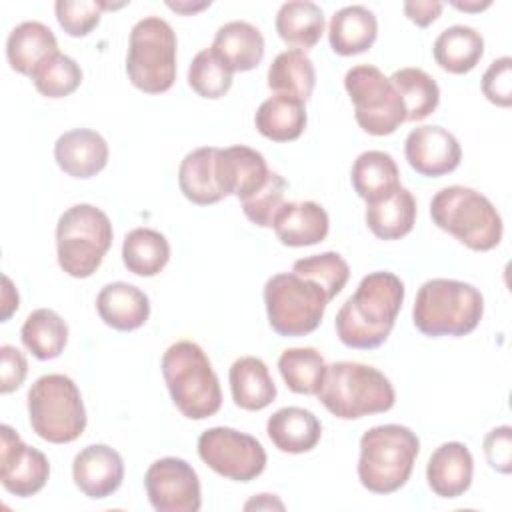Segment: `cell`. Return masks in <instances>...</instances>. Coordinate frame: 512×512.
Masks as SVG:
<instances>
[{"label": "cell", "mask_w": 512, "mask_h": 512, "mask_svg": "<svg viewBox=\"0 0 512 512\" xmlns=\"http://www.w3.org/2000/svg\"><path fill=\"white\" fill-rule=\"evenodd\" d=\"M404 282L386 270L364 276L356 292L336 312L338 340L356 350H372L386 342L404 302Z\"/></svg>", "instance_id": "obj_1"}, {"label": "cell", "mask_w": 512, "mask_h": 512, "mask_svg": "<svg viewBox=\"0 0 512 512\" xmlns=\"http://www.w3.org/2000/svg\"><path fill=\"white\" fill-rule=\"evenodd\" d=\"M484 296L468 282L452 278L426 280L412 308L414 326L430 338L466 336L480 324Z\"/></svg>", "instance_id": "obj_2"}, {"label": "cell", "mask_w": 512, "mask_h": 512, "mask_svg": "<svg viewBox=\"0 0 512 512\" xmlns=\"http://www.w3.org/2000/svg\"><path fill=\"white\" fill-rule=\"evenodd\" d=\"M162 376L174 406L190 420L214 416L222 406L218 376L206 352L192 340H178L162 356Z\"/></svg>", "instance_id": "obj_3"}, {"label": "cell", "mask_w": 512, "mask_h": 512, "mask_svg": "<svg viewBox=\"0 0 512 512\" xmlns=\"http://www.w3.org/2000/svg\"><path fill=\"white\" fill-rule=\"evenodd\" d=\"M316 396L324 408L340 420L382 414L396 402V392L388 376L374 366L350 360L326 366V374Z\"/></svg>", "instance_id": "obj_4"}, {"label": "cell", "mask_w": 512, "mask_h": 512, "mask_svg": "<svg viewBox=\"0 0 512 512\" xmlns=\"http://www.w3.org/2000/svg\"><path fill=\"white\" fill-rule=\"evenodd\" d=\"M418 452L420 440L406 426L382 424L366 430L360 438V484L374 494L400 490L412 474Z\"/></svg>", "instance_id": "obj_5"}, {"label": "cell", "mask_w": 512, "mask_h": 512, "mask_svg": "<svg viewBox=\"0 0 512 512\" xmlns=\"http://www.w3.org/2000/svg\"><path fill=\"white\" fill-rule=\"evenodd\" d=\"M432 222L476 252H488L502 240V216L494 204L474 188L446 186L430 200Z\"/></svg>", "instance_id": "obj_6"}, {"label": "cell", "mask_w": 512, "mask_h": 512, "mask_svg": "<svg viewBox=\"0 0 512 512\" xmlns=\"http://www.w3.org/2000/svg\"><path fill=\"white\" fill-rule=\"evenodd\" d=\"M112 222L92 204H74L56 224V256L72 278L92 276L112 246Z\"/></svg>", "instance_id": "obj_7"}, {"label": "cell", "mask_w": 512, "mask_h": 512, "mask_svg": "<svg viewBox=\"0 0 512 512\" xmlns=\"http://www.w3.org/2000/svg\"><path fill=\"white\" fill-rule=\"evenodd\" d=\"M28 420L46 442L68 444L86 430V408L74 380L64 374H44L28 390Z\"/></svg>", "instance_id": "obj_8"}, {"label": "cell", "mask_w": 512, "mask_h": 512, "mask_svg": "<svg viewBox=\"0 0 512 512\" xmlns=\"http://www.w3.org/2000/svg\"><path fill=\"white\" fill-rule=\"evenodd\" d=\"M176 34L160 16H144L130 30L126 74L146 94H162L176 80Z\"/></svg>", "instance_id": "obj_9"}, {"label": "cell", "mask_w": 512, "mask_h": 512, "mask_svg": "<svg viewBox=\"0 0 512 512\" xmlns=\"http://www.w3.org/2000/svg\"><path fill=\"white\" fill-rule=\"evenodd\" d=\"M330 298L310 278L296 272H280L264 284V304L270 328L286 338L314 332L324 316Z\"/></svg>", "instance_id": "obj_10"}, {"label": "cell", "mask_w": 512, "mask_h": 512, "mask_svg": "<svg viewBox=\"0 0 512 512\" xmlns=\"http://www.w3.org/2000/svg\"><path fill=\"white\" fill-rule=\"evenodd\" d=\"M344 88L354 104L358 126L372 136H388L406 122V108L390 78L372 64L352 66Z\"/></svg>", "instance_id": "obj_11"}, {"label": "cell", "mask_w": 512, "mask_h": 512, "mask_svg": "<svg viewBox=\"0 0 512 512\" xmlns=\"http://www.w3.org/2000/svg\"><path fill=\"white\" fill-rule=\"evenodd\" d=\"M198 456L216 474L234 482H250L266 468L264 446L254 436L228 426L204 430L198 438Z\"/></svg>", "instance_id": "obj_12"}, {"label": "cell", "mask_w": 512, "mask_h": 512, "mask_svg": "<svg viewBox=\"0 0 512 512\" xmlns=\"http://www.w3.org/2000/svg\"><path fill=\"white\" fill-rule=\"evenodd\" d=\"M144 488L158 512H198L202 506L196 470L176 456L152 462L144 474Z\"/></svg>", "instance_id": "obj_13"}, {"label": "cell", "mask_w": 512, "mask_h": 512, "mask_svg": "<svg viewBox=\"0 0 512 512\" xmlns=\"http://www.w3.org/2000/svg\"><path fill=\"white\" fill-rule=\"evenodd\" d=\"M50 476V462L38 448L22 442L8 424L0 426V482L6 492L28 498L40 492Z\"/></svg>", "instance_id": "obj_14"}, {"label": "cell", "mask_w": 512, "mask_h": 512, "mask_svg": "<svg viewBox=\"0 0 512 512\" xmlns=\"http://www.w3.org/2000/svg\"><path fill=\"white\" fill-rule=\"evenodd\" d=\"M404 156L412 170L428 178L454 172L462 160L460 142L442 126H418L404 142Z\"/></svg>", "instance_id": "obj_15"}, {"label": "cell", "mask_w": 512, "mask_h": 512, "mask_svg": "<svg viewBox=\"0 0 512 512\" xmlns=\"http://www.w3.org/2000/svg\"><path fill=\"white\" fill-rule=\"evenodd\" d=\"M72 478L76 488L88 498H108L124 480L122 456L108 444H90L74 456Z\"/></svg>", "instance_id": "obj_16"}, {"label": "cell", "mask_w": 512, "mask_h": 512, "mask_svg": "<svg viewBox=\"0 0 512 512\" xmlns=\"http://www.w3.org/2000/svg\"><path fill=\"white\" fill-rule=\"evenodd\" d=\"M108 144L102 134L90 128H74L58 136L54 160L72 178H92L108 164Z\"/></svg>", "instance_id": "obj_17"}, {"label": "cell", "mask_w": 512, "mask_h": 512, "mask_svg": "<svg viewBox=\"0 0 512 512\" xmlns=\"http://www.w3.org/2000/svg\"><path fill=\"white\" fill-rule=\"evenodd\" d=\"M216 162L224 196H236L240 202L260 190L272 172L258 150L242 144L218 148Z\"/></svg>", "instance_id": "obj_18"}, {"label": "cell", "mask_w": 512, "mask_h": 512, "mask_svg": "<svg viewBox=\"0 0 512 512\" xmlns=\"http://www.w3.org/2000/svg\"><path fill=\"white\" fill-rule=\"evenodd\" d=\"M474 474V458L466 444L444 442L428 458L426 480L430 490L440 498H458L470 484Z\"/></svg>", "instance_id": "obj_19"}, {"label": "cell", "mask_w": 512, "mask_h": 512, "mask_svg": "<svg viewBox=\"0 0 512 512\" xmlns=\"http://www.w3.org/2000/svg\"><path fill=\"white\" fill-rule=\"evenodd\" d=\"M272 228L284 246H312L328 236L330 218L318 202H284L272 222Z\"/></svg>", "instance_id": "obj_20"}, {"label": "cell", "mask_w": 512, "mask_h": 512, "mask_svg": "<svg viewBox=\"0 0 512 512\" xmlns=\"http://www.w3.org/2000/svg\"><path fill=\"white\" fill-rule=\"evenodd\" d=\"M100 320L120 332H132L146 324L150 316L148 296L134 284L110 282L96 296Z\"/></svg>", "instance_id": "obj_21"}, {"label": "cell", "mask_w": 512, "mask_h": 512, "mask_svg": "<svg viewBox=\"0 0 512 512\" xmlns=\"http://www.w3.org/2000/svg\"><path fill=\"white\" fill-rule=\"evenodd\" d=\"M210 50L232 72H248L264 58V36L254 24L246 20H232L216 30Z\"/></svg>", "instance_id": "obj_22"}, {"label": "cell", "mask_w": 512, "mask_h": 512, "mask_svg": "<svg viewBox=\"0 0 512 512\" xmlns=\"http://www.w3.org/2000/svg\"><path fill=\"white\" fill-rule=\"evenodd\" d=\"M54 54H58V40L42 22H22L8 34L6 58L18 74L32 76Z\"/></svg>", "instance_id": "obj_23"}, {"label": "cell", "mask_w": 512, "mask_h": 512, "mask_svg": "<svg viewBox=\"0 0 512 512\" xmlns=\"http://www.w3.org/2000/svg\"><path fill=\"white\" fill-rule=\"evenodd\" d=\"M218 148L202 146L188 152L178 168L180 192L198 206H210L224 196L218 180Z\"/></svg>", "instance_id": "obj_24"}, {"label": "cell", "mask_w": 512, "mask_h": 512, "mask_svg": "<svg viewBox=\"0 0 512 512\" xmlns=\"http://www.w3.org/2000/svg\"><path fill=\"white\" fill-rule=\"evenodd\" d=\"M266 432L280 452L304 454L314 450L320 442L322 424L306 408L284 406L268 418Z\"/></svg>", "instance_id": "obj_25"}, {"label": "cell", "mask_w": 512, "mask_h": 512, "mask_svg": "<svg viewBox=\"0 0 512 512\" xmlns=\"http://www.w3.org/2000/svg\"><path fill=\"white\" fill-rule=\"evenodd\" d=\"M378 36V20L362 4L344 6L334 12L328 26L330 48L338 56H354L372 48Z\"/></svg>", "instance_id": "obj_26"}, {"label": "cell", "mask_w": 512, "mask_h": 512, "mask_svg": "<svg viewBox=\"0 0 512 512\" xmlns=\"http://www.w3.org/2000/svg\"><path fill=\"white\" fill-rule=\"evenodd\" d=\"M230 392L238 408L258 412L270 406L276 398V384L264 360L256 356H242L230 366Z\"/></svg>", "instance_id": "obj_27"}, {"label": "cell", "mask_w": 512, "mask_h": 512, "mask_svg": "<svg viewBox=\"0 0 512 512\" xmlns=\"http://www.w3.org/2000/svg\"><path fill=\"white\" fill-rule=\"evenodd\" d=\"M416 200L412 192L398 186L382 200L366 204V224L380 240H400L414 228Z\"/></svg>", "instance_id": "obj_28"}, {"label": "cell", "mask_w": 512, "mask_h": 512, "mask_svg": "<svg viewBox=\"0 0 512 512\" xmlns=\"http://www.w3.org/2000/svg\"><path fill=\"white\" fill-rule=\"evenodd\" d=\"M350 180L354 192L368 204L392 194L400 186V172L388 152L366 150L354 160Z\"/></svg>", "instance_id": "obj_29"}, {"label": "cell", "mask_w": 512, "mask_h": 512, "mask_svg": "<svg viewBox=\"0 0 512 512\" xmlns=\"http://www.w3.org/2000/svg\"><path fill=\"white\" fill-rule=\"evenodd\" d=\"M432 54L442 70L450 74H466L480 62L484 54V38L472 26L454 24L438 34Z\"/></svg>", "instance_id": "obj_30"}, {"label": "cell", "mask_w": 512, "mask_h": 512, "mask_svg": "<svg viewBox=\"0 0 512 512\" xmlns=\"http://www.w3.org/2000/svg\"><path fill=\"white\" fill-rule=\"evenodd\" d=\"M306 120L304 102L284 94L266 98L254 114L256 130L272 142H292L300 138L306 128Z\"/></svg>", "instance_id": "obj_31"}, {"label": "cell", "mask_w": 512, "mask_h": 512, "mask_svg": "<svg viewBox=\"0 0 512 512\" xmlns=\"http://www.w3.org/2000/svg\"><path fill=\"white\" fill-rule=\"evenodd\" d=\"M278 36L298 50H308L318 44L324 34V12L318 4L306 0L284 2L276 14Z\"/></svg>", "instance_id": "obj_32"}, {"label": "cell", "mask_w": 512, "mask_h": 512, "mask_svg": "<svg viewBox=\"0 0 512 512\" xmlns=\"http://www.w3.org/2000/svg\"><path fill=\"white\" fill-rule=\"evenodd\" d=\"M316 86V70L304 50L290 48L280 52L268 68V88L276 94L306 102Z\"/></svg>", "instance_id": "obj_33"}, {"label": "cell", "mask_w": 512, "mask_h": 512, "mask_svg": "<svg viewBox=\"0 0 512 512\" xmlns=\"http://www.w3.org/2000/svg\"><path fill=\"white\" fill-rule=\"evenodd\" d=\"M170 260V244L152 228H134L122 242V262L136 276H156Z\"/></svg>", "instance_id": "obj_34"}, {"label": "cell", "mask_w": 512, "mask_h": 512, "mask_svg": "<svg viewBox=\"0 0 512 512\" xmlns=\"http://www.w3.org/2000/svg\"><path fill=\"white\" fill-rule=\"evenodd\" d=\"M20 338L32 356L38 360H52L58 358L66 348L68 324L58 312L38 308L26 316Z\"/></svg>", "instance_id": "obj_35"}, {"label": "cell", "mask_w": 512, "mask_h": 512, "mask_svg": "<svg viewBox=\"0 0 512 512\" xmlns=\"http://www.w3.org/2000/svg\"><path fill=\"white\" fill-rule=\"evenodd\" d=\"M390 82L404 102L408 122L424 120L438 108L440 88L422 68H400L390 76Z\"/></svg>", "instance_id": "obj_36"}, {"label": "cell", "mask_w": 512, "mask_h": 512, "mask_svg": "<svg viewBox=\"0 0 512 512\" xmlns=\"http://www.w3.org/2000/svg\"><path fill=\"white\" fill-rule=\"evenodd\" d=\"M278 370L286 386L296 394H318L324 374H326V362L324 356L312 348H286L278 358Z\"/></svg>", "instance_id": "obj_37"}, {"label": "cell", "mask_w": 512, "mask_h": 512, "mask_svg": "<svg viewBox=\"0 0 512 512\" xmlns=\"http://www.w3.org/2000/svg\"><path fill=\"white\" fill-rule=\"evenodd\" d=\"M232 70L210 50H200L188 68V84L202 98H222L232 86Z\"/></svg>", "instance_id": "obj_38"}, {"label": "cell", "mask_w": 512, "mask_h": 512, "mask_svg": "<svg viewBox=\"0 0 512 512\" xmlns=\"http://www.w3.org/2000/svg\"><path fill=\"white\" fill-rule=\"evenodd\" d=\"M292 272L320 284L330 300L342 292L350 278V266L338 252H322L300 258L294 262Z\"/></svg>", "instance_id": "obj_39"}, {"label": "cell", "mask_w": 512, "mask_h": 512, "mask_svg": "<svg viewBox=\"0 0 512 512\" xmlns=\"http://www.w3.org/2000/svg\"><path fill=\"white\" fill-rule=\"evenodd\" d=\"M34 88L46 98L70 96L82 82V68L74 58L58 52L48 58L32 76Z\"/></svg>", "instance_id": "obj_40"}, {"label": "cell", "mask_w": 512, "mask_h": 512, "mask_svg": "<svg viewBox=\"0 0 512 512\" xmlns=\"http://www.w3.org/2000/svg\"><path fill=\"white\" fill-rule=\"evenodd\" d=\"M286 188H288L286 180L280 174L270 172L264 186L260 190H256L252 196H248L246 200H242L244 216L260 228H272V222H274L278 210L286 202L284 200Z\"/></svg>", "instance_id": "obj_41"}, {"label": "cell", "mask_w": 512, "mask_h": 512, "mask_svg": "<svg viewBox=\"0 0 512 512\" xmlns=\"http://www.w3.org/2000/svg\"><path fill=\"white\" fill-rule=\"evenodd\" d=\"M104 10V2L90 0H58L54 4L56 20L60 28L74 38L90 34L98 24Z\"/></svg>", "instance_id": "obj_42"}, {"label": "cell", "mask_w": 512, "mask_h": 512, "mask_svg": "<svg viewBox=\"0 0 512 512\" xmlns=\"http://www.w3.org/2000/svg\"><path fill=\"white\" fill-rule=\"evenodd\" d=\"M484 96L502 108L512 104V58L502 56L494 60L482 76Z\"/></svg>", "instance_id": "obj_43"}, {"label": "cell", "mask_w": 512, "mask_h": 512, "mask_svg": "<svg viewBox=\"0 0 512 512\" xmlns=\"http://www.w3.org/2000/svg\"><path fill=\"white\" fill-rule=\"evenodd\" d=\"M484 456L490 464L500 474H510L512 470V428L508 424L492 428L484 436Z\"/></svg>", "instance_id": "obj_44"}, {"label": "cell", "mask_w": 512, "mask_h": 512, "mask_svg": "<svg viewBox=\"0 0 512 512\" xmlns=\"http://www.w3.org/2000/svg\"><path fill=\"white\" fill-rule=\"evenodd\" d=\"M0 358H2L0 392L10 394L22 386L28 374V362H26V356L16 346H10V344H4L0 348Z\"/></svg>", "instance_id": "obj_45"}, {"label": "cell", "mask_w": 512, "mask_h": 512, "mask_svg": "<svg viewBox=\"0 0 512 512\" xmlns=\"http://www.w3.org/2000/svg\"><path fill=\"white\" fill-rule=\"evenodd\" d=\"M404 14L416 24V26H420V28H426V26H430L440 14H442V2H418V0H414V2H404Z\"/></svg>", "instance_id": "obj_46"}, {"label": "cell", "mask_w": 512, "mask_h": 512, "mask_svg": "<svg viewBox=\"0 0 512 512\" xmlns=\"http://www.w3.org/2000/svg\"><path fill=\"white\" fill-rule=\"evenodd\" d=\"M2 282H4V288H2V322H6L16 310H18V292L16 288L12 286V280L4 274L2 276Z\"/></svg>", "instance_id": "obj_47"}, {"label": "cell", "mask_w": 512, "mask_h": 512, "mask_svg": "<svg viewBox=\"0 0 512 512\" xmlns=\"http://www.w3.org/2000/svg\"><path fill=\"white\" fill-rule=\"evenodd\" d=\"M206 6H210V2H202V4H180V2H168V8H172V10H176V12H182V14H190V12H198V10H202V8H206Z\"/></svg>", "instance_id": "obj_48"}, {"label": "cell", "mask_w": 512, "mask_h": 512, "mask_svg": "<svg viewBox=\"0 0 512 512\" xmlns=\"http://www.w3.org/2000/svg\"><path fill=\"white\" fill-rule=\"evenodd\" d=\"M452 6L458 10H464V12H480V10L488 8L490 2H482V4L480 2H452Z\"/></svg>", "instance_id": "obj_49"}]
</instances>
